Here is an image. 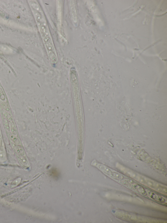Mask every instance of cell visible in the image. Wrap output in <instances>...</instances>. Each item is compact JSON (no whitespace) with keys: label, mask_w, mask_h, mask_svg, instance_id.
<instances>
[{"label":"cell","mask_w":167,"mask_h":223,"mask_svg":"<svg viewBox=\"0 0 167 223\" xmlns=\"http://www.w3.org/2000/svg\"><path fill=\"white\" fill-rule=\"evenodd\" d=\"M94 164V165L97 167L102 172L114 179L120 180L123 178V176L121 174L112 170L105 165L96 162H95Z\"/></svg>","instance_id":"7a4b0ae2"},{"label":"cell","mask_w":167,"mask_h":223,"mask_svg":"<svg viewBox=\"0 0 167 223\" xmlns=\"http://www.w3.org/2000/svg\"><path fill=\"white\" fill-rule=\"evenodd\" d=\"M4 15V13L3 11L1 10V9H0V15H1V16H3V15Z\"/></svg>","instance_id":"5bb4252c"},{"label":"cell","mask_w":167,"mask_h":223,"mask_svg":"<svg viewBox=\"0 0 167 223\" xmlns=\"http://www.w3.org/2000/svg\"><path fill=\"white\" fill-rule=\"evenodd\" d=\"M2 140L1 138V136H0V148L2 144Z\"/></svg>","instance_id":"9a60e30c"},{"label":"cell","mask_w":167,"mask_h":223,"mask_svg":"<svg viewBox=\"0 0 167 223\" xmlns=\"http://www.w3.org/2000/svg\"><path fill=\"white\" fill-rule=\"evenodd\" d=\"M3 117L5 118L6 119L8 120L9 121H10V122H12V117L10 116V114L7 112H3Z\"/></svg>","instance_id":"8fae6325"},{"label":"cell","mask_w":167,"mask_h":223,"mask_svg":"<svg viewBox=\"0 0 167 223\" xmlns=\"http://www.w3.org/2000/svg\"><path fill=\"white\" fill-rule=\"evenodd\" d=\"M30 6L34 15L50 61L52 65H56L58 62V57L44 12L37 1L32 2Z\"/></svg>","instance_id":"6da1fadb"},{"label":"cell","mask_w":167,"mask_h":223,"mask_svg":"<svg viewBox=\"0 0 167 223\" xmlns=\"http://www.w3.org/2000/svg\"><path fill=\"white\" fill-rule=\"evenodd\" d=\"M0 50L3 52L9 53L12 52V50L7 46L3 45H0Z\"/></svg>","instance_id":"30bf717a"},{"label":"cell","mask_w":167,"mask_h":223,"mask_svg":"<svg viewBox=\"0 0 167 223\" xmlns=\"http://www.w3.org/2000/svg\"><path fill=\"white\" fill-rule=\"evenodd\" d=\"M9 125L11 133H12L13 135H17L18 134V131H17V130L16 129V127L14 123L12 122H10L9 123Z\"/></svg>","instance_id":"ba28073f"},{"label":"cell","mask_w":167,"mask_h":223,"mask_svg":"<svg viewBox=\"0 0 167 223\" xmlns=\"http://www.w3.org/2000/svg\"><path fill=\"white\" fill-rule=\"evenodd\" d=\"M148 194L149 197L153 199L154 200L157 199V196H156V195L154 193H153V192H151V191H149L148 192Z\"/></svg>","instance_id":"7c38bea8"},{"label":"cell","mask_w":167,"mask_h":223,"mask_svg":"<svg viewBox=\"0 0 167 223\" xmlns=\"http://www.w3.org/2000/svg\"><path fill=\"white\" fill-rule=\"evenodd\" d=\"M4 124L7 130H9L10 128H9V124L8 123V121L6 120H4Z\"/></svg>","instance_id":"4fadbf2b"},{"label":"cell","mask_w":167,"mask_h":223,"mask_svg":"<svg viewBox=\"0 0 167 223\" xmlns=\"http://www.w3.org/2000/svg\"><path fill=\"white\" fill-rule=\"evenodd\" d=\"M21 179L20 178H19L16 179L14 181L12 182L10 185V187L11 188H15L19 184V183L21 182Z\"/></svg>","instance_id":"9c48e42d"},{"label":"cell","mask_w":167,"mask_h":223,"mask_svg":"<svg viewBox=\"0 0 167 223\" xmlns=\"http://www.w3.org/2000/svg\"><path fill=\"white\" fill-rule=\"evenodd\" d=\"M16 157L20 164L25 168L29 167V163L26 156H21L16 155Z\"/></svg>","instance_id":"8992f818"},{"label":"cell","mask_w":167,"mask_h":223,"mask_svg":"<svg viewBox=\"0 0 167 223\" xmlns=\"http://www.w3.org/2000/svg\"><path fill=\"white\" fill-rule=\"evenodd\" d=\"M7 160V157L5 147L3 144L2 143L0 148V162L4 163Z\"/></svg>","instance_id":"5b68a950"},{"label":"cell","mask_w":167,"mask_h":223,"mask_svg":"<svg viewBox=\"0 0 167 223\" xmlns=\"http://www.w3.org/2000/svg\"><path fill=\"white\" fill-rule=\"evenodd\" d=\"M69 8L72 20L74 24H76L77 22L78 19L75 1L69 0Z\"/></svg>","instance_id":"3957f363"},{"label":"cell","mask_w":167,"mask_h":223,"mask_svg":"<svg viewBox=\"0 0 167 223\" xmlns=\"http://www.w3.org/2000/svg\"><path fill=\"white\" fill-rule=\"evenodd\" d=\"M9 136L10 140L15 144L20 145L21 142L19 139L15 135H13L12 133H9Z\"/></svg>","instance_id":"52a82bcc"},{"label":"cell","mask_w":167,"mask_h":223,"mask_svg":"<svg viewBox=\"0 0 167 223\" xmlns=\"http://www.w3.org/2000/svg\"><path fill=\"white\" fill-rule=\"evenodd\" d=\"M12 148L15 152L16 155L21 156H26L25 152L24 149L21 146L15 144L12 142H10Z\"/></svg>","instance_id":"277c9868"}]
</instances>
